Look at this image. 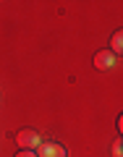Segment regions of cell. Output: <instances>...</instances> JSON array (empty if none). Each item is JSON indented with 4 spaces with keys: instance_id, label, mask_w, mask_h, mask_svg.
Masks as SVG:
<instances>
[{
    "instance_id": "cell-3",
    "label": "cell",
    "mask_w": 123,
    "mask_h": 157,
    "mask_svg": "<svg viewBox=\"0 0 123 157\" xmlns=\"http://www.w3.org/2000/svg\"><path fill=\"white\" fill-rule=\"evenodd\" d=\"M94 68H100V71H110V68H115V55H113L110 50H100L94 55Z\"/></svg>"
},
{
    "instance_id": "cell-1",
    "label": "cell",
    "mask_w": 123,
    "mask_h": 157,
    "mask_svg": "<svg viewBox=\"0 0 123 157\" xmlns=\"http://www.w3.org/2000/svg\"><path fill=\"white\" fill-rule=\"evenodd\" d=\"M16 144L21 147V149H37V147L42 144V139H39V134L34 128H21L16 134Z\"/></svg>"
},
{
    "instance_id": "cell-7",
    "label": "cell",
    "mask_w": 123,
    "mask_h": 157,
    "mask_svg": "<svg viewBox=\"0 0 123 157\" xmlns=\"http://www.w3.org/2000/svg\"><path fill=\"white\" fill-rule=\"evenodd\" d=\"M118 131H121V136H123V115L118 118Z\"/></svg>"
},
{
    "instance_id": "cell-6",
    "label": "cell",
    "mask_w": 123,
    "mask_h": 157,
    "mask_svg": "<svg viewBox=\"0 0 123 157\" xmlns=\"http://www.w3.org/2000/svg\"><path fill=\"white\" fill-rule=\"evenodd\" d=\"M16 157H37V155L32 149H21V152H16Z\"/></svg>"
},
{
    "instance_id": "cell-2",
    "label": "cell",
    "mask_w": 123,
    "mask_h": 157,
    "mask_svg": "<svg viewBox=\"0 0 123 157\" xmlns=\"http://www.w3.org/2000/svg\"><path fill=\"white\" fill-rule=\"evenodd\" d=\"M37 157H68V152L58 141H42L37 147Z\"/></svg>"
},
{
    "instance_id": "cell-5",
    "label": "cell",
    "mask_w": 123,
    "mask_h": 157,
    "mask_svg": "<svg viewBox=\"0 0 123 157\" xmlns=\"http://www.w3.org/2000/svg\"><path fill=\"white\" fill-rule=\"evenodd\" d=\"M113 155H115V157H123V139H115V141H113Z\"/></svg>"
},
{
    "instance_id": "cell-4",
    "label": "cell",
    "mask_w": 123,
    "mask_h": 157,
    "mask_svg": "<svg viewBox=\"0 0 123 157\" xmlns=\"http://www.w3.org/2000/svg\"><path fill=\"white\" fill-rule=\"evenodd\" d=\"M107 50L113 52V55H123V29H118L115 34H113V39H110V47Z\"/></svg>"
}]
</instances>
